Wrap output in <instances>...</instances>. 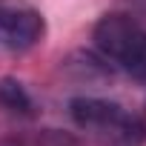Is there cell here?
Instances as JSON below:
<instances>
[{
    "label": "cell",
    "mask_w": 146,
    "mask_h": 146,
    "mask_svg": "<svg viewBox=\"0 0 146 146\" xmlns=\"http://www.w3.org/2000/svg\"><path fill=\"white\" fill-rule=\"evenodd\" d=\"M132 3H135V6L140 9V12H146V0H132Z\"/></svg>",
    "instance_id": "5"
},
{
    "label": "cell",
    "mask_w": 146,
    "mask_h": 146,
    "mask_svg": "<svg viewBox=\"0 0 146 146\" xmlns=\"http://www.w3.org/2000/svg\"><path fill=\"white\" fill-rule=\"evenodd\" d=\"M92 40L109 63L146 83V26L137 17L126 12L103 15L92 29Z\"/></svg>",
    "instance_id": "2"
},
{
    "label": "cell",
    "mask_w": 146,
    "mask_h": 146,
    "mask_svg": "<svg viewBox=\"0 0 146 146\" xmlns=\"http://www.w3.org/2000/svg\"><path fill=\"white\" fill-rule=\"evenodd\" d=\"M46 35V17L29 0H0V43L9 49H32Z\"/></svg>",
    "instance_id": "3"
},
{
    "label": "cell",
    "mask_w": 146,
    "mask_h": 146,
    "mask_svg": "<svg viewBox=\"0 0 146 146\" xmlns=\"http://www.w3.org/2000/svg\"><path fill=\"white\" fill-rule=\"evenodd\" d=\"M0 115L15 120H32L37 115V103L29 95V89L17 78H0Z\"/></svg>",
    "instance_id": "4"
},
{
    "label": "cell",
    "mask_w": 146,
    "mask_h": 146,
    "mask_svg": "<svg viewBox=\"0 0 146 146\" xmlns=\"http://www.w3.org/2000/svg\"><path fill=\"white\" fill-rule=\"evenodd\" d=\"M69 117L86 137H92L98 146H143L146 143V123L126 106L80 95L69 100Z\"/></svg>",
    "instance_id": "1"
}]
</instances>
